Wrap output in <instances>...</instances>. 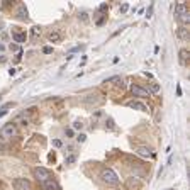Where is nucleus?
<instances>
[{"label": "nucleus", "mask_w": 190, "mask_h": 190, "mask_svg": "<svg viewBox=\"0 0 190 190\" xmlns=\"http://www.w3.org/2000/svg\"><path fill=\"white\" fill-rule=\"evenodd\" d=\"M100 178L109 185H117L119 183V176H117V173L114 171L112 168H104L102 173H100Z\"/></svg>", "instance_id": "obj_1"}, {"label": "nucleus", "mask_w": 190, "mask_h": 190, "mask_svg": "<svg viewBox=\"0 0 190 190\" xmlns=\"http://www.w3.org/2000/svg\"><path fill=\"white\" fill-rule=\"evenodd\" d=\"M0 136L5 138V139L17 136V126H15L14 122H9V124H5V126L2 128V131H0Z\"/></svg>", "instance_id": "obj_2"}, {"label": "nucleus", "mask_w": 190, "mask_h": 190, "mask_svg": "<svg viewBox=\"0 0 190 190\" xmlns=\"http://www.w3.org/2000/svg\"><path fill=\"white\" fill-rule=\"evenodd\" d=\"M34 176L39 182H44L46 180H51V171L48 170V168H43V166H37V168H34Z\"/></svg>", "instance_id": "obj_3"}, {"label": "nucleus", "mask_w": 190, "mask_h": 190, "mask_svg": "<svg viewBox=\"0 0 190 190\" xmlns=\"http://www.w3.org/2000/svg\"><path fill=\"white\" fill-rule=\"evenodd\" d=\"M12 185H14L15 190H31L32 188L31 182H29L27 178H15Z\"/></svg>", "instance_id": "obj_4"}, {"label": "nucleus", "mask_w": 190, "mask_h": 190, "mask_svg": "<svg viewBox=\"0 0 190 190\" xmlns=\"http://www.w3.org/2000/svg\"><path fill=\"white\" fill-rule=\"evenodd\" d=\"M131 92H133L134 97H141V99H146V97L151 95L146 88H143V87H139V85H133V87H131Z\"/></svg>", "instance_id": "obj_5"}, {"label": "nucleus", "mask_w": 190, "mask_h": 190, "mask_svg": "<svg viewBox=\"0 0 190 190\" xmlns=\"http://www.w3.org/2000/svg\"><path fill=\"white\" fill-rule=\"evenodd\" d=\"M187 14H188L187 5H185L183 2H178V3H176V5H175V15H176V19L180 20L183 15H187Z\"/></svg>", "instance_id": "obj_6"}, {"label": "nucleus", "mask_w": 190, "mask_h": 190, "mask_svg": "<svg viewBox=\"0 0 190 190\" xmlns=\"http://www.w3.org/2000/svg\"><path fill=\"white\" fill-rule=\"evenodd\" d=\"M129 107L134 109V111H141V112H148V107L139 100H134V102H129Z\"/></svg>", "instance_id": "obj_7"}, {"label": "nucleus", "mask_w": 190, "mask_h": 190, "mask_svg": "<svg viewBox=\"0 0 190 190\" xmlns=\"http://www.w3.org/2000/svg\"><path fill=\"white\" fill-rule=\"evenodd\" d=\"M176 34H178L180 39L187 41V39H188V27H187V26H180L178 29H176Z\"/></svg>", "instance_id": "obj_8"}, {"label": "nucleus", "mask_w": 190, "mask_h": 190, "mask_svg": "<svg viewBox=\"0 0 190 190\" xmlns=\"http://www.w3.org/2000/svg\"><path fill=\"white\" fill-rule=\"evenodd\" d=\"M12 37H14V41H15V43H26V32L12 31Z\"/></svg>", "instance_id": "obj_9"}, {"label": "nucleus", "mask_w": 190, "mask_h": 190, "mask_svg": "<svg viewBox=\"0 0 190 190\" xmlns=\"http://www.w3.org/2000/svg\"><path fill=\"white\" fill-rule=\"evenodd\" d=\"M128 187L131 188V190H138L139 187H141V182H139L138 178H134V176H131V178H128Z\"/></svg>", "instance_id": "obj_10"}, {"label": "nucleus", "mask_w": 190, "mask_h": 190, "mask_svg": "<svg viewBox=\"0 0 190 190\" xmlns=\"http://www.w3.org/2000/svg\"><path fill=\"white\" fill-rule=\"evenodd\" d=\"M138 153L141 155V156H151V158H155V153L149 149V148H146V146H139L138 148Z\"/></svg>", "instance_id": "obj_11"}, {"label": "nucleus", "mask_w": 190, "mask_h": 190, "mask_svg": "<svg viewBox=\"0 0 190 190\" xmlns=\"http://www.w3.org/2000/svg\"><path fill=\"white\" fill-rule=\"evenodd\" d=\"M48 39L51 41V43H60L61 34H60V32H56V31H53V32H49V34H48Z\"/></svg>", "instance_id": "obj_12"}, {"label": "nucleus", "mask_w": 190, "mask_h": 190, "mask_svg": "<svg viewBox=\"0 0 190 190\" xmlns=\"http://www.w3.org/2000/svg\"><path fill=\"white\" fill-rule=\"evenodd\" d=\"M43 187H44V190H58V185L53 180H46L43 183Z\"/></svg>", "instance_id": "obj_13"}, {"label": "nucleus", "mask_w": 190, "mask_h": 190, "mask_svg": "<svg viewBox=\"0 0 190 190\" xmlns=\"http://www.w3.org/2000/svg\"><path fill=\"white\" fill-rule=\"evenodd\" d=\"M187 60H188V51L187 49H180V63L187 65Z\"/></svg>", "instance_id": "obj_14"}, {"label": "nucleus", "mask_w": 190, "mask_h": 190, "mask_svg": "<svg viewBox=\"0 0 190 190\" xmlns=\"http://www.w3.org/2000/svg\"><path fill=\"white\" fill-rule=\"evenodd\" d=\"M17 17H19V19H27V10H26V7H24V5H19Z\"/></svg>", "instance_id": "obj_15"}, {"label": "nucleus", "mask_w": 190, "mask_h": 190, "mask_svg": "<svg viewBox=\"0 0 190 190\" xmlns=\"http://www.w3.org/2000/svg\"><path fill=\"white\" fill-rule=\"evenodd\" d=\"M149 90L153 92V94H156V92H160V85H158V83H155V82H151L149 83Z\"/></svg>", "instance_id": "obj_16"}, {"label": "nucleus", "mask_w": 190, "mask_h": 190, "mask_svg": "<svg viewBox=\"0 0 190 190\" xmlns=\"http://www.w3.org/2000/svg\"><path fill=\"white\" fill-rule=\"evenodd\" d=\"M39 34H41V27L34 26V27H32V37H37Z\"/></svg>", "instance_id": "obj_17"}, {"label": "nucleus", "mask_w": 190, "mask_h": 190, "mask_svg": "<svg viewBox=\"0 0 190 190\" xmlns=\"http://www.w3.org/2000/svg\"><path fill=\"white\" fill-rule=\"evenodd\" d=\"M73 129H77V131H82V129H83V124H82V122H80V121H75V122H73Z\"/></svg>", "instance_id": "obj_18"}, {"label": "nucleus", "mask_w": 190, "mask_h": 190, "mask_svg": "<svg viewBox=\"0 0 190 190\" xmlns=\"http://www.w3.org/2000/svg\"><path fill=\"white\" fill-rule=\"evenodd\" d=\"M85 139H87V134H83V133H80L78 136H77V141H78V143H83Z\"/></svg>", "instance_id": "obj_19"}, {"label": "nucleus", "mask_w": 190, "mask_h": 190, "mask_svg": "<svg viewBox=\"0 0 190 190\" xmlns=\"http://www.w3.org/2000/svg\"><path fill=\"white\" fill-rule=\"evenodd\" d=\"M75 160H77V156H73V155H71V156H68V158L65 160V163H66V165H70V163H73Z\"/></svg>", "instance_id": "obj_20"}, {"label": "nucleus", "mask_w": 190, "mask_h": 190, "mask_svg": "<svg viewBox=\"0 0 190 190\" xmlns=\"http://www.w3.org/2000/svg\"><path fill=\"white\" fill-rule=\"evenodd\" d=\"M117 80H121L119 77H111V78H107L104 83H111V82H117Z\"/></svg>", "instance_id": "obj_21"}, {"label": "nucleus", "mask_w": 190, "mask_h": 190, "mask_svg": "<svg viewBox=\"0 0 190 190\" xmlns=\"http://www.w3.org/2000/svg\"><path fill=\"white\" fill-rule=\"evenodd\" d=\"M80 49H83V44L82 46H75V48L70 49V53H75V51H80Z\"/></svg>", "instance_id": "obj_22"}, {"label": "nucleus", "mask_w": 190, "mask_h": 190, "mask_svg": "<svg viewBox=\"0 0 190 190\" xmlns=\"http://www.w3.org/2000/svg\"><path fill=\"white\" fill-rule=\"evenodd\" d=\"M53 144L56 146V148H61V146H63V143L60 141V139H54V141H53Z\"/></svg>", "instance_id": "obj_23"}, {"label": "nucleus", "mask_w": 190, "mask_h": 190, "mask_svg": "<svg viewBox=\"0 0 190 190\" xmlns=\"http://www.w3.org/2000/svg\"><path fill=\"white\" fill-rule=\"evenodd\" d=\"M78 17H80V19H82V20H83V22H85V20L88 19V17H87V12H82V14H80V15H78Z\"/></svg>", "instance_id": "obj_24"}, {"label": "nucleus", "mask_w": 190, "mask_h": 190, "mask_svg": "<svg viewBox=\"0 0 190 190\" xmlns=\"http://www.w3.org/2000/svg\"><path fill=\"white\" fill-rule=\"evenodd\" d=\"M128 9H129V5H128V3H124V5L121 7V12L124 14V12H128Z\"/></svg>", "instance_id": "obj_25"}, {"label": "nucleus", "mask_w": 190, "mask_h": 190, "mask_svg": "<svg viewBox=\"0 0 190 190\" xmlns=\"http://www.w3.org/2000/svg\"><path fill=\"white\" fill-rule=\"evenodd\" d=\"M43 51H44L46 54H49V53L53 51V48H49V46H46V48H43Z\"/></svg>", "instance_id": "obj_26"}, {"label": "nucleus", "mask_w": 190, "mask_h": 190, "mask_svg": "<svg viewBox=\"0 0 190 190\" xmlns=\"http://www.w3.org/2000/svg\"><path fill=\"white\" fill-rule=\"evenodd\" d=\"M151 12H153V5H149V9H148V12H146V17H151Z\"/></svg>", "instance_id": "obj_27"}, {"label": "nucleus", "mask_w": 190, "mask_h": 190, "mask_svg": "<svg viewBox=\"0 0 190 190\" xmlns=\"http://www.w3.org/2000/svg\"><path fill=\"white\" fill-rule=\"evenodd\" d=\"M66 136H68V138L73 136V129H66Z\"/></svg>", "instance_id": "obj_28"}, {"label": "nucleus", "mask_w": 190, "mask_h": 190, "mask_svg": "<svg viewBox=\"0 0 190 190\" xmlns=\"http://www.w3.org/2000/svg\"><path fill=\"white\" fill-rule=\"evenodd\" d=\"M105 9H107V3H102V5L99 7V10H105Z\"/></svg>", "instance_id": "obj_29"}, {"label": "nucleus", "mask_w": 190, "mask_h": 190, "mask_svg": "<svg viewBox=\"0 0 190 190\" xmlns=\"http://www.w3.org/2000/svg\"><path fill=\"white\" fill-rule=\"evenodd\" d=\"M10 49H14V51H19V48L15 44H10Z\"/></svg>", "instance_id": "obj_30"}, {"label": "nucleus", "mask_w": 190, "mask_h": 190, "mask_svg": "<svg viewBox=\"0 0 190 190\" xmlns=\"http://www.w3.org/2000/svg\"><path fill=\"white\" fill-rule=\"evenodd\" d=\"M7 61V58L5 56H2V58H0V63H5Z\"/></svg>", "instance_id": "obj_31"}]
</instances>
